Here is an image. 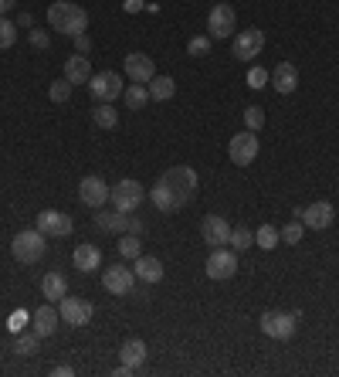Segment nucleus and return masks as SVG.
<instances>
[{"label":"nucleus","mask_w":339,"mask_h":377,"mask_svg":"<svg viewBox=\"0 0 339 377\" xmlns=\"http://www.w3.org/2000/svg\"><path fill=\"white\" fill-rule=\"evenodd\" d=\"M207 51H211V34H197V38L187 41V55H194V58H201Z\"/></svg>","instance_id":"nucleus-37"},{"label":"nucleus","mask_w":339,"mask_h":377,"mask_svg":"<svg viewBox=\"0 0 339 377\" xmlns=\"http://www.w3.org/2000/svg\"><path fill=\"white\" fill-rule=\"evenodd\" d=\"M150 201H153L160 211H167V214H173V211H180V201L173 197V190L163 184V180H156L153 187H150Z\"/></svg>","instance_id":"nucleus-24"},{"label":"nucleus","mask_w":339,"mask_h":377,"mask_svg":"<svg viewBox=\"0 0 339 377\" xmlns=\"http://www.w3.org/2000/svg\"><path fill=\"white\" fill-rule=\"evenodd\" d=\"M51 374H55V377H72V374H75V371H72V367H65V364H62V367H55Z\"/></svg>","instance_id":"nucleus-44"},{"label":"nucleus","mask_w":339,"mask_h":377,"mask_svg":"<svg viewBox=\"0 0 339 377\" xmlns=\"http://www.w3.org/2000/svg\"><path fill=\"white\" fill-rule=\"evenodd\" d=\"M126 231H129V235H139V238H143V235H146V224H143L139 218H129V221H126Z\"/></svg>","instance_id":"nucleus-42"},{"label":"nucleus","mask_w":339,"mask_h":377,"mask_svg":"<svg viewBox=\"0 0 339 377\" xmlns=\"http://www.w3.org/2000/svg\"><path fill=\"white\" fill-rule=\"evenodd\" d=\"M34 228L48 238H68L75 231V221H72V214H65V211H51V207H48V211H41V214L34 218Z\"/></svg>","instance_id":"nucleus-8"},{"label":"nucleus","mask_w":339,"mask_h":377,"mask_svg":"<svg viewBox=\"0 0 339 377\" xmlns=\"http://www.w3.org/2000/svg\"><path fill=\"white\" fill-rule=\"evenodd\" d=\"M201 238L207 245H214V248H224V245L231 241V224H228V218L207 214V218L201 221Z\"/></svg>","instance_id":"nucleus-15"},{"label":"nucleus","mask_w":339,"mask_h":377,"mask_svg":"<svg viewBox=\"0 0 339 377\" xmlns=\"http://www.w3.org/2000/svg\"><path fill=\"white\" fill-rule=\"evenodd\" d=\"M143 197H146V190H143V184L133 180V177L119 180V184L112 187V194H109V201L116 204V211H123V214H133V211L143 204Z\"/></svg>","instance_id":"nucleus-5"},{"label":"nucleus","mask_w":339,"mask_h":377,"mask_svg":"<svg viewBox=\"0 0 339 377\" xmlns=\"http://www.w3.org/2000/svg\"><path fill=\"white\" fill-rule=\"evenodd\" d=\"M109 194H112V187H109L102 177H95V173L82 177V184H78V197H82V204L92 207V211H99V207L106 204Z\"/></svg>","instance_id":"nucleus-13"},{"label":"nucleus","mask_w":339,"mask_h":377,"mask_svg":"<svg viewBox=\"0 0 339 377\" xmlns=\"http://www.w3.org/2000/svg\"><path fill=\"white\" fill-rule=\"evenodd\" d=\"M268 82L278 95H292L299 89V68L292 62H278L272 72H268Z\"/></svg>","instance_id":"nucleus-18"},{"label":"nucleus","mask_w":339,"mask_h":377,"mask_svg":"<svg viewBox=\"0 0 339 377\" xmlns=\"http://www.w3.org/2000/svg\"><path fill=\"white\" fill-rule=\"evenodd\" d=\"M146 354H150V350H146V344H143L139 337H133V340H126V344L119 346V361H123L126 367H133V371L146 364Z\"/></svg>","instance_id":"nucleus-22"},{"label":"nucleus","mask_w":339,"mask_h":377,"mask_svg":"<svg viewBox=\"0 0 339 377\" xmlns=\"http://www.w3.org/2000/svg\"><path fill=\"white\" fill-rule=\"evenodd\" d=\"M48 251V235H41L38 228H28V231H17L14 241H11V255H14L21 266H34L41 262Z\"/></svg>","instance_id":"nucleus-2"},{"label":"nucleus","mask_w":339,"mask_h":377,"mask_svg":"<svg viewBox=\"0 0 339 377\" xmlns=\"http://www.w3.org/2000/svg\"><path fill=\"white\" fill-rule=\"evenodd\" d=\"M102 285H106V293H112V296H129L133 285H136V272L129 266H123V262H112L102 272Z\"/></svg>","instance_id":"nucleus-10"},{"label":"nucleus","mask_w":339,"mask_h":377,"mask_svg":"<svg viewBox=\"0 0 339 377\" xmlns=\"http://www.w3.org/2000/svg\"><path fill=\"white\" fill-rule=\"evenodd\" d=\"M204 268H207V279H214V283H228V279L238 275V255L228 251V248H214Z\"/></svg>","instance_id":"nucleus-12"},{"label":"nucleus","mask_w":339,"mask_h":377,"mask_svg":"<svg viewBox=\"0 0 339 377\" xmlns=\"http://www.w3.org/2000/svg\"><path fill=\"white\" fill-rule=\"evenodd\" d=\"M75 51L78 55H89V51H92V38H89V31L75 38Z\"/></svg>","instance_id":"nucleus-41"},{"label":"nucleus","mask_w":339,"mask_h":377,"mask_svg":"<svg viewBox=\"0 0 339 377\" xmlns=\"http://www.w3.org/2000/svg\"><path fill=\"white\" fill-rule=\"evenodd\" d=\"M228 245H234V251H248L251 245H255V235H251V228L248 224H238V228H231V241Z\"/></svg>","instance_id":"nucleus-33"},{"label":"nucleus","mask_w":339,"mask_h":377,"mask_svg":"<svg viewBox=\"0 0 339 377\" xmlns=\"http://www.w3.org/2000/svg\"><path fill=\"white\" fill-rule=\"evenodd\" d=\"M123 99H126V106H129V109H143V106L150 102V89L133 82V85H129V89L123 92Z\"/></svg>","instance_id":"nucleus-30"},{"label":"nucleus","mask_w":339,"mask_h":377,"mask_svg":"<svg viewBox=\"0 0 339 377\" xmlns=\"http://www.w3.org/2000/svg\"><path fill=\"white\" fill-rule=\"evenodd\" d=\"M41 293H45V299L58 302L62 296H68V279H65L62 272H48L45 279H41Z\"/></svg>","instance_id":"nucleus-25"},{"label":"nucleus","mask_w":339,"mask_h":377,"mask_svg":"<svg viewBox=\"0 0 339 377\" xmlns=\"http://www.w3.org/2000/svg\"><path fill=\"white\" fill-rule=\"evenodd\" d=\"M58 316H62L68 327H89V319L95 316V306L89 302V299L62 296L58 299Z\"/></svg>","instance_id":"nucleus-11"},{"label":"nucleus","mask_w":339,"mask_h":377,"mask_svg":"<svg viewBox=\"0 0 339 377\" xmlns=\"http://www.w3.org/2000/svg\"><path fill=\"white\" fill-rule=\"evenodd\" d=\"M258 133H251V129H245V133H238V136H231V143H228V157H231V163H238V167H251L255 160H258Z\"/></svg>","instance_id":"nucleus-7"},{"label":"nucleus","mask_w":339,"mask_h":377,"mask_svg":"<svg viewBox=\"0 0 339 377\" xmlns=\"http://www.w3.org/2000/svg\"><path fill=\"white\" fill-rule=\"evenodd\" d=\"M143 4H146V0H123V11H126V14H139V11H143Z\"/></svg>","instance_id":"nucleus-43"},{"label":"nucleus","mask_w":339,"mask_h":377,"mask_svg":"<svg viewBox=\"0 0 339 377\" xmlns=\"http://www.w3.org/2000/svg\"><path fill=\"white\" fill-rule=\"evenodd\" d=\"M72 82L68 79H58V82H51V89H48V95H51V102H68L72 99Z\"/></svg>","instance_id":"nucleus-36"},{"label":"nucleus","mask_w":339,"mask_h":377,"mask_svg":"<svg viewBox=\"0 0 339 377\" xmlns=\"http://www.w3.org/2000/svg\"><path fill=\"white\" fill-rule=\"evenodd\" d=\"M48 28H55L65 38H78L89 31V14H85V7H78L72 0H55L48 7Z\"/></svg>","instance_id":"nucleus-1"},{"label":"nucleus","mask_w":339,"mask_h":377,"mask_svg":"<svg viewBox=\"0 0 339 377\" xmlns=\"http://www.w3.org/2000/svg\"><path fill=\"white\" fill-rule=\"evenodd\" d=\"M245 126L251 129V133H258L265 126V112H262V106H248L245 109Z\"/></svg>","instance_id":"nucleus-39"},{"label":"nucleus","mask_w":339,"mask_h":377,"mask_svg":"<svg viewBox=\"0 0 339 377\" xmlns=\"http://www.w3.org/2000/svg\"><path fill=\"white\" fill-rule=\"evenodd\" d=\"M31 48H38V51H48V48H51V34L41 31V28H31Z\"/></svg>","instance_id":"nucleus-40"},{"label":"nucleus","mask_w":339,"mask_h":377,"mask_svg":"<svg viewBox=\"0 0 339 377\" xmlns=\"http://www.w3.org/2000/svg\"><path fill=\"white\" fill-rule=\"evenodd\" d=\"M119 255L136 262L139 255H143V241H139V235H129V231H123V235H119Z\"/></svg>","instance_id":"nucleus-32"},{"label":"nucleus","mask_w":339,"mask_h":377,"mask_svg":"<svg viewBox=\"0 0 339 377\" xmlns=\"http://www.w3.org/2000/svg\"><path fill=\"white\" fill-rule=\"evenodd\" d=\"M333 218H336V211H333V204L329 201H316V204L302 207V224L306 228H312V231H326V228H333Z\"/></svg>","instance_id":"nucleus-17"},{"label":"nucleus","mask_w":339,"mask_h":377,"mask_svg":"<svg viewBox=\"0 0 339 377\" xmlns=\"http://www.w3.org/2000/svg\"><path fill=\"white\" fill-rule=\"evenodd\" d=\"M245 82H248V89H265V85H268V72H265L262 65H251Z\"/></svg>","instance_id":"nucleus-38"},{"label":"nucleus","mask_w":339,"mask_h":377,"mask_svg":"<svg viewBox=\"0 0 339 377\" xmlns=\"http://www.w3.org/2000/svg\"><path fill=\"white\" fill-rule=\"evenodd\" d=\"M156 75V65L150 55H143V51H133V55H126V79L136 82V85H146V82H153Z\"/></svg>","instance_id":"nucleus-16"},{"label":"nucleus","mask_w":339,"mask_h":377,"mask_svg":"<svg viewBox=\"0 0 339 377\" xmlns=\"http://www.w3.org/2000/svg\"><path fill=\"white\" fill-rule=\"evenodd\" d=\"M38 344H41V337L38 333H17V340H14V354L17 357H34L38 354Z\"/></svg>","instance_id":"nucleus-29"},{"label":"nucleus","mask_w":339,"mask_h":377,"mask_svg":"<svg viewBox=\"0 0 339 377\" xmlns=\"http://www.w3.org/2000/svg\"><path fill=\"white\" fill-rule=\"evenodd\" d=\"M146 89H150V99L167 102V99H173V92H177V82L170 79V75H153V82H146Z\"/></svg>","instance_id":"nucleus-27"},{"label":"nucleus","mask_w":339,"mask_h":377,"mask_svg":"<svg viewBox=\"0 0 339 377\" xmlns=\"http://www.w3.org/2000/svg\"><path fill=\"white\" fill-rule=\"evenodd\" d=\"M14 4H17V0H0V17L7 14V11H11V7H14Z\"/></svg>","instance_id":"nucleus-45"},{"label":"nucleus","mask_w":339,"mask_h":377,"mask_svg":"<svg viewBox=\"0 0 339 377\" xmlns=\"http://www.w3.org/2000/svg\"><path fill=\"white\" fill-rule=\"evenodd\" d=\"M58 310H55V302H48V306H38L31 313V327H34V333L45 340V337H55V330H58Z\"/></svg>","instance_id":"nucleus-19"},{"label":"nucleus","mask_w":339,"mask_h":377,"mask_svg":"<svg viewBox=\"0 0 339 377\" xmlns=\"http://www.w3.org/2000/svg\"><path fill=\"white\" fill-rule=\"evenodd\" d=\"M262 48H265V31H258V28H248V31L241 34H234V58L238 62H251V58H258L262 55Z\"/></svg>","instance_id":"nucleus-14"},{"label":"nucleus","mask_w":339,"mask_h":377,"mask_svg":"<svg viewBox=\"0 0 339 377\" xmlns=\"http://www.w3.org/2000/svg\"><path fill=\"white\" fill-rule=\"evenodd\" d=\"M302 235H306V224H302V221H292V224H285V228L278 231V238H282L285 245H299Z\"/></svg>","instance_id":"nucleus-35"},{"label":"nucleus","mask_w":339,"mask_h":377,"mask_svg":"<svg viewBox=\"0 0 339 377\" xmlns=\"http://www.w3.org/2000/svg\"><path fill=\"white\" fill-rule=\"evenodd\" d=\"M65 79L72 82V85H89V79H92L89 55H72V58L65 62Z\"/></svg>","instance_id":"nucleus-21"},{"label":"nucleus","mask_w":339,"mask_h":377,"mask_svg":"<svg viewBox=\"0 0 339 377\" xmlns=\"http://www.w3.org/2000/svg\"><path fill=\"white\" fill-rule=\"evenodd\" d=\"M126 221H129V218H126L123 211H102V207L95 211V224H99L102 231H112V235H123Z\"/></svg>","instance_id":"nucleus-26"},{"label":"nucleus","mask_w":339,"mask_h":377,"mask_svg":"<svg viewBox=\"0 0 339 377\" xmlns=\"http://www.w3.org/2000/svg\"><path fill=\"white\" fill-rule=\"evenodd\" d=\"M278 241H282V238H278V228H275V224H262V228L255 231V245H258V248H265V251L278 248Z\"/></svg>","instance_id":"nucleus-31"},{"label":"nucleus","mask_w":339,"mask_h":377,"mask_svg":"<svg viewBox=\"0 0 339 377\" xmlns=\"http://www.w3.org/2000/svg\"><path fill=\"white\" fill-rule=\"evenodd\" d=\"M258 327H262V333H265V337H272V340H292L295 330H299V313L268 310V313H262Z\"/></svg>","instance_id":"nucleus-4"},{"label":"nucleus","mask_w":339,"mask_h":377,"mask_svg":"<svg viewBox=\"0 0 339 377\" xmlns=\"http://www.w3.org/2000/svg\"><path fill=\"white\" fill-rule=\"evenodd\" d=\"M14 45H17V24L7 21V17H0V51H7Z\"/></svg>","instance_id":"nucleus-34"},{"label":"nucleus","mask_w":339,"mask_h":377,"mask_svg":"<svg viewBox=\"0 0 339 377\" xmlns=\"http://www.w3.org/2000/svg\"><path fill=\"white\" fill-rule=\"evenodd\" d=\"M92 123L99 126V129H116V126H119V109H116L112 102H99L92 109Z\"/></svg>","instance_id":"nucleus-28"},{"label":"nucleus","mask_w":339,"mask_h":377,"mask_svg":"<svg viewBox=\"0 0 339 377\" xmlns=\"http://www.w3.org/2000/svg\"><path fill=\"white\" fill-rule=\"evenodd\" d=\"M234 28H238V14H234L231 4H214L211 14H207V34H211V41L231 38Z\"/></svg>","instance_id":"nucleus-6"},{"label":"nucleus","mask_w":339,"mask_h":377,"mask_svg":"<svg viewBox=\"0 0 339 377\" xmlns=\"http://www.w3.org/2000/svg\"><path fill=\"white\" fill-rule=\"evenodd\" d=\"M133 272H136V279H143L146 285H156L163 279V262H160L156 255H139Z\"/></svg>","instance_id":"nucleus-20"},{"label":"nucleus","mask_w":339,"mask_h":377,"mask_svg":"<svg viewBox=\"0 0 339 377\" xmlns=\"http://www.w3.org/2000/svg\"><path fill=\"white\" fill-rule=\"evenodd\" d=\"M72 262H75V268L78 272H95V268L102 266V251L95 248V245H78L75 248V255H72Z\"/></svg>","instance_id":"nucleus-23"},{"label":"nucleus","mask_w":339,"mask_h":377,"mask_svg":"<svg viewBox=\"0 0 339 377\" xmlns=\"http://www.w3.org/2000/svg\"><path fill=\"white\" fill-rule=\"evenodd\" d=\"M133 374V367H126V364H119V367H116V377H129Z\"/></svg>","instance_id":"nucleus-46"},{"label":"nucleus","mask_w":339,"mask_h":377,"mask_svg":"<svg viewBox=\"0 0 339 377\" xmlns=\"http://www.w3.org/2000/svg\"><path fill=\"white\" fill-rule=\"evenodd\" d=\"M160 180L173 190V197L180 201V207H184L187 201L197 194V170H194V167H187V163H180V167H170Z\"/></svg>","instance_id":"nucleus-3"},{"label":"nucleus","mask_w":339,"mask_h":377,"mask_svg":"<svg viewBox=\"0 0 339 377\" xmlns=\"http://www.w3.org/2000/svg\"><path fill=\"white\" fill-rule=\"evenodd\" d=\"M89 92H92L95 102H116V99L126 92V85H123V79H119L116 72H92V79H89Z\"/></svg>","instance_id":"nucleus-9"}]
</instances>
